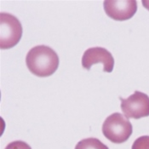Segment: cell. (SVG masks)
Instances as JSON below:
<instances>
[{
    "label": "cell",
    "instance_id": "1",
    "mask_svg": "<svg viewBox=\"0 0 149 149\" xmlns=\"http://www.w3.org/2000/svg\"><path fill=\"white\" fill-rule=\"evenodd\" d=\"M26 64L29 71L38 77L51 76L59 67V57L50 47L38 45L31 49L26 57Z\"/></svg>",
    "mask_w": 149,
    "mask_h": 149
},
{
    "label": "cell",
    "instance_id": "2",
    "mask_svg": "<svg viewBox=\"0 0 149 149\" xmlns=\"http://www.w3.org/2000/svg\"><path fill=\"white\" fill-rule=\"evenodd\" d=\"M132 132L133 127L129 118L119 113L108 116L102 125L104 136L116 144L125 142Z\"/></svg>",
    "mask_w": 149,
    "mask_h": 149
},
{
    "label": "cell",
    "instance_id": "3",
    "mask_svg": "<svg viewBox=\"0 0 149 149\" xmlns=\"http://www.w3.org/2000/svg\"><path fill=\"white\" fill-rule=\"evenodd\" d=\"M22 37V26L20 21L9 13H0V47L9 49L16 45Z\"/></svg>",
    "mask_w": 149,
    "mask_h": 149
},
{
    "label": "cell",
    "instance_id": "4",
    "mask_svg": "<svg viewBox=\"0 0 149 149\" xmlns=\"http://www.w3.org/2000/svg\"><path fill=\"white\" fill-rule=\"evenodd\" d=\"M121 109L127 118L139 119L149 116V97L143 92L135 91L126 99L121 98Z\"/></svg>",
    "mask_w": 149,
    "mask_h": 149
},
{
    "label": "cell",
    "instance_id": "5",
    "mask_svg": "<svg viewBox=\"0 0 149 149\" xmlns=\"http://www.w3.org/2000/svg\"><path fill=\"white\" fill-rule=\"evenodd\" d=\"M106 14L115 21H126L137 11V2L135 0H107L103 3Z\"/></svg>",
    "mask_w": 149,
    "mask_h": 149
},
{
    "label": "cell",
    "instance_id": "6",
    "mask_svg": "<svg viewBox=\"0 0 149 149\" xmlns=\"http://www.w3.org/2000/svg\"><path fill=\"white\" fill-rule=\"evenodd\" d=\"M102 63L105 72H112L114 68V59L112 54L102 47H93L84 51L82 57V66L91 70L94 64Z\"/></svg>",
    "mask_w": 149,
    "mask_h": 149
},
{
    "label": "cell",
    "instance_id": "7",
    "mask_svg": "<svg viewBox=\"0 0 149 149\" xmlns=\"http://www.w3.org/2000/svg\"><path fill=\"white\" fill-rule=\"evenodd\" d=\"M75 149H109L97 138H86L78 142Z\"/></svg>",
    "mask_w": 149,
    "mask_h": 149
},
{
    "label": "cell",
    "instance_id": "8",
    "mask_svg": "<svg viewBox=\"0 0 149 149\" xmlns=\"http://www.w3.org/2000/svg\"><path fill=\"white\" fill-rule=\"evenodd\" d=\"M131 149H149V136H142L137 138L134 141Z\"/></svg>",
    "mask_w": 149,
    "mask_h": 149
},
{
    "label": "cell",
    "instance_id": "9",
    "mask_svg": "<svg viewBox=\"0 0 149 149\" xmlns=\"http://www.w3.org/2000/svg\"><path fill=\"white\" fill-rule=\"evenodd\" d=\"M5 149H32V148L25 141H15L9 143Z\"/></svg>",
    "mask_w": 149,
    "mask_h": 149
},
{
    "label": "cell",
    "instance_id": "10",
    "mask_svg": "<svg viewBox=\"0 0 149 149\" xmlns=\"http://www.w3.org/2000/svg\"><path fill=\"white\" fill-rule=\"evenodd\" d=\"M142 4L147 10H149V1H142Z\"/></svg>",
    "mask_w": 149,
    "mask_h": 149
}]
</instances>
